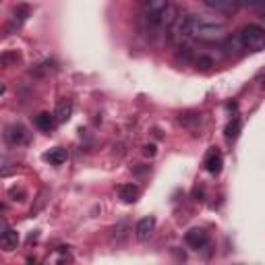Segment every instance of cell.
<instances>
[{
	"label": "cell",
	"mask_w": 265,
	"mask_h": 265,
	"mask_svg": "<svg viewBox=\"0 0 265 265\" xmlns=\"http://www.w3.org/2000/svg\"><path fill=\"white\" fill-rule=\"evenodd\" d=\"M224 33H226V29H224L222 23H216V21H209V19L193 15V21H191V35L193 37L205 39V42H214V39H220Z\"/></svg>",
	"instance_id": "6da1fadb"
},
{
	"label": "cell",
	"mask_w": 265,
	"mask_h": 265,
	"mask_svg": "<svg viewBox=\"0 0 265 265\" xmlns=\"http://www.w3.org/2000/svg\"><path fill=\"white\" fill-rule=\"evenodd\" d=\"M176 58H178V60H182V63H189V60H191V48H189V46H182Z\"/></svg>",
	"instance_id": "ffe728a7"
},
{
	"label": "cell",
	"mask_w": 265,
	"mask_h": 265,
	"mask_svg": "<svg viewBox=\"0 0 265 265\" xmlns=\"http://www.w3.org/2000/svg\"><path fill=\"white\" fill-rule=\"evenodd\" d=\"M191 21H193V15H178L176 21L172 23L174 27V35L176 37H189L191 35Z\"/></svg>",
	"instance_id": "52a82bcc"
},
{
	"label": "cell",
	"mask_w": 265,
	"mask_h": 265,
	"mask_svg": "<svg viewBox=\"0 0 265 265\" xmlns=\"http://www.w3.org/2000/svg\"><path fill=\"white\" fill-rule=\"evenodd\" d=\"M170 5V0H145L143 3V15L151 25H160L162 13Z\"/></svg>",
	"instance_id": "3957f363"
},
{
	"label": "cell",
	"mask_w": 265,
	"mask_h": 265,
	"mask_svg": "<svg viewBox=\"0 0 265 265\" xmlns=\"http://www.w3.org/2000/svg\"><path fill=\"white\" fill-rule=\"evenodd\" d=\"M205 5H207L209 9L218 11V13H228V11L234 9L236 0H205Z\"/></svg>",
	"instance_id": "5bb4252c"
},
{
	"label": "cell",
	"mask_w": 265,
	"mask_h": 265,
	"mask_svg": "<svg viewBox=\"0 0 265 265\" xmlns=\"http://www.w3.org/2000/svg\"><path fill=\"white\" fill-rule=\"evenodd\" d=\"M242 3H247V5H261L263 0H242Z\"/></svg>",
	"instance_id": "603a6c76"
},
{
	"label": "cell",
	"mask_w": 265,
	"mask_h": 265,
	"mask_svg": "<svg viewBox=\"0 0 265 265\" xmlns=\"http://www.w3.org/2000/svg\"><path fill=\"white\" fill-rule=\"evenodd\" d=\"M143 153L149 155V157H153V155H155V145H145V147H143Z\"/></svg>",
	"instance_id": "44dd1931"
},
{
	"label": "cell",
	"mask_w": 265,
	"mask_h": 265,
	"mask_svg": "<svg viewBox=\"0 0 265 265\" xmlns=\"http://www.w3.org/2000/svg\"><path fill=\"white\" fill-rule=\"evenodd\" d=\"M203 164H205V170L209 174H220L222 172V166H224V157H222V153L218 149H211L205 155V162Z\"/></svg>",
	"instance_id": "5b68a950"
},
{
	"label": "cell",
	"mask_w": 265,
	"mask_h": 265,
	"mask_svg": "<svg viewBox=\"0 0 265 265\" xmlns=\"http://www.w3.org/2000/svg\"><path fill=\"white\" fill-rule=\"evenodd\" d=\"M19 60H21L19 50H7V52L0 54V65H3V67H15Z\"/></svg>",
	"instance_id": "2e32d148"
},
{
	"label": "cell",
	"mask_w": 265,
	"mask_h": 265,
	"mask_svg": "<svg viewBox=\"0 0 265 265\" xmlns=\"http://www.w3.org/2000/svg\"><path fill=\"white\" fill-rule=\"evenodd\" d=\"M153 230H155V220L149 216V218H143V220H139L137 222V228H135V232H137V238L139 240H147L151 234H153Z\"/></svg>",
	"instance_id": "ba28073f"
},
{
	"label": "cell",
	"mask_w": 265,
	"mask_h": 265,
	"mask_svg": "<svg viewBox=\"0 0 265 265\" xmlns=\"http://www.w3.org/2000/svg\"><path fill=\"white\" fill-rule=\"evenodd\" d=\"M67 157H69V153H67V149H63V147H56V149H52L50 153H46V160H48L50 164H54V166L65 164Z\"/></svg>",
	"instance_id": "9a60e30c"
},
{
	"label": "cell",
	"mask_w": 265,
	"mask_h": 265,
	"mask_svg": "<svg viewBox=\"0 0 265 265\" xmlns=\"http://www.w3.org/2000/svg\"><path fill=\"white\" fill-rule=\"evenodd\" d=\"M0 244H3L5 251H15L19 244V232L13 228H7L3 234H0Z\"/></svg>",
	"instance_id": "9c48e42d"
},
{
	"label": "cell",
	"mask_w": 265,
	"mask_h": 265,
	"mask_svg": "<svg viewBox=\"0 0 265 265\" xmlns=\"http://www.w3.org/2000/svg\"><path fill=\"white\" fill-rule=\"evenodd\" d=\"M27 17H29V7H27V5H19V7L13 11V21H11V25H9V31L13 33L15 29H19V27L25 23Z\"/></svg>",
	"instance_id": "30bf717a"
},
{
	"label": "cell",
	"mask_w": 265,
	"mask_h": 265,
	"mask_svg": "<svg viewBox=\"0 0 265 265\" xmlns=\"http://www.w3.org/2000/svg\"><path fill=\"white\" fill-rule=\"evenodd\" d=\"M7 91V87H5V83H0V95H3Z\"/></svg>",
	"instance_id": "cb8c5ba5"
},
{
	"label": "cell",
	"mask_w": 265,
	"mask_h": 265,
	"mask_svg": "<svg viewBox=\"0 0 265 265\" xmlns=\"http://www.w3.org/2000/svg\"><path fill=\"white\" fill-rule=\"evenodd\" d=\"M118 193H120V199H123L125 203H135V201L139 199V187H137V185H133V182L123 185Z\"/></svg>",
	"instance_id": "7c38bea8"
},
{
	"label": "cell",
	"mask_w": 265,
	"mask_h": 265,
	"mask_svg": "<svg viewBox=\"0 0 265 265\" xmlns=\"http://www.w3.org/2000/svg\"><path fill=\"white\" fill-rule=\"evenodd\" d=\"M5 139H7V143H11V145H23V143L27 141V131H25V127H21V125H11V127L5 131Z\"/></svg>",
	"instance_id": "8992f818"
},
{
	"label": "cell",
	"mask_w": 265,
	"mask_h": 265,
	"mask_svg": "<svg viewBox=\"0 0 265 265\" xmlns=\"http://www.w3.org/2000/svg\"><path fill=\"white\" fill-rule=\"evenodd\" d=\"M73 114V101L71 99H63L58 106H56V112H54V118L56 123H67Z\"/></svg>",
	"instance_id": "8fae6325"
},
{
	"label": "cell",
	"mask_w": 265,
	"mask_h": 265,
	"mask_svg": "<svg viewBox=\"0 0 265 265\" xmlns=\"http://www.w3.org/2000/svg\"><path fill=\"white\" fill-rule=\"evenodd\" d=\"M238 133H240V120L234 118V120L226 127V139H228V141H234V139L238 137Z\"/></svg>",
	"instance_id": "e0dca14e"
},
{
	"label": "cell",
	"mask_w": 265,
	"mask_h": 265,
	"mask_svg": "<svg viewBox=\"0 0 265 265\" xmlns=\"http://www.w3.org/2000/svg\"><path fill=\"white\" fill-rule=\"evenodd\" d=\"M143 3H145V0H143Z\"/></svg>",
	"instance_id": "d4e9b609"
},
{
	"label": "cell",
	"mask_w": 265,
	"mask_h": 265,
	"mask_svg": "<svg viewBox=\"0 0 265 265\" xmlns=\"http://www.w3.org/2000/svg\"><path fill=\"white\" fill-rule=\"evenodd\" d=\"M7 228H9V224H7V220H5L3 216H0V234H3V232H5Z\"/></svg>",
	"instance_id": "7402d4cb"
},
{
	"label": "cell",
	"mask_w": 265,
	"mask_h": 265,
	"mask_svg": "<svg viewBox=\"0 0 265 265\" xmlns=\"http://www.w3.org/2000/svg\"><path fill=\"white\" fill-rule=\"evenodd\" d=\"M197 67H199L201 71H207V69L214 67V60H211L209 56H199V58H197Z\"/></svg>",
	"instance_id": "d6986e66"
},
{
	"label": "cell",
	"mask_w": 265,
	"mask_h": 265,
	"mask_svg": "<svg viewBox=\"0 0 265 265\" xmlns=\"http://www.w3.org/2000/svg\"><path fill=\"white\" fill-rule=\"evenodd\" d=\"M236 48H242V46H240V39H238V35H234V37H228V42H226L224 50H226V52H236Z\"/></svg>",
	"instance_id": "ac0fdd59"
},
{
	"label": "cell",
	"mask_w": 265,
	"mask_h": 265,
	"mask_svg": "<svg viewBox=\"0 0 265 265\" xmlns=\"http://www.w3.org/2000/svg\"><path fill=\"white\" fill-rule=\"evenodd\" d=\"M35 125H37V129H42L44 133H52V129H54V125H56V118H54V114H50V112H42V114L35 118Z\"/></svg>",
	"instance_id": "4fadbf2b"
},
{
	"label": "cell",
	"mask_w": 265,
	"mask_h": 265,
	"mask_svg": "<svg viewBox=\"0 0 265 265\" xmlns=\"http://www.w3.org/2000/svg\"><path fill=\"white\" fill-rule=\"evenodd\" d=\"M185 240H187V244H189L191 249H195V251H201L203 247H207V242H209V236H207V232H205L203 228H193V230H189V232H187Z\"/></svg>",
	"instance_id": "277c9868"
},
{
	"label": "cell",
	"mask_w": 265,
	"mask_h": 265,
	"mask_svg": "<svg viewBox=\"0 0 265 265\" xmlns=\"http://www.w3.org/2000/svg\"><path fill=\"white\" fill-rule=\"evenodd\" d=\"M238 39H240V46L242 48H249V50H259L265 42V31L261 25L257 23H249L240 29L238 33Z\"/></svg>",
	"instance_id": "7a4b0ae2"
}]
</instances>
